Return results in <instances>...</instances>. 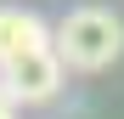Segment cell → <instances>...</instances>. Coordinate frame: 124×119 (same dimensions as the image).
<instances>
[{"instance_id":"1","label":"cell","mask_w":124,"mask_h":119,"mask_svg":"<svg viewBox=\"0 0 124 119\" xmlns=\"http://www.w3.org/2000/svg\"><path fill=\"white\" fill-rule=\"evenodd\" d=\"M51 51L62 57V68L73 74H101L124 57V23L101 6H79L51 28Z\"/></svg>"},{"instance_id":"2","label":"cell","mask_w":124,"mask_h":119,"mask_svg":"<svg viewBox=\"0 0 124 119\" xmlns=\"http://www.w3.org/2000/svg\"><path fill=\"white\" fill-rule=\"evenodd\" d=\"M62 79H68V68H62V57L51 46H28V51H11L6 63H0V91L11 96V108H39V102H56Z\"/></svg>"},{"instance_id":"3","label":"cell","mask_w":124,"mask_h":119,"mask_svg":"<svg viewBox=\"0 0 124 119\" xmlns=\"http://www.w3.org/2000/svg\"><path fill=\"white\" fill-rule=\"evenodd\" d=\"M28 46H51V23H39L34 11L0 6V63H6L11 51H28Z\"/></svg>"},{"instance_id":"4","label":"cell","mask_w":124,"mask_h":119,"mask_svg":"<svg viewBox=\"0 0 124 119\" xmlns=\"http://www.w3.org/2000/svg\"><path fill=\"white\" fill-rule=\"evenodd\" d=\"M0 113H11V96H6V91H0Z\"/></svg>"}]
</instances>
